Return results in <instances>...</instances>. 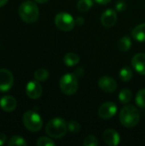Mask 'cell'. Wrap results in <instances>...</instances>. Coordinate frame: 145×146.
I'll return each instance as SVG.
<instances>
[{"label": "cell", "instance_id": "obj_31", "mask_svg": "<svg viewBox=\"0 0 145 146\" xmlns=\"http://www.w3.org/2000/svg\"><path fill=\"white\" fill-rule=\"evenodd\" d=\"M97 3H98L99 4H107L109 3L111 0H96Z\"/></svg>", "mask_w": 145, "mask_h": 146}, {"label": "cell", "instance_id": "obj_27", "mask_svg": "<svg viewBox=\"0 0 145 146\" xmlns=\"http://www.w3.org/2000/svg\"><path fill=\"white\" fill-rule=\"evenodd\" d=\"M126 7V3L123 2V1H120V2L117 3L116 5H115V9H116L117 11H123V10H125Z\"/></svg>", "mask_w": 145, "mask_h": 146}, {"label": "cell", "instance_id": "obj_30", "mask_svg": "<svg viewBox=\"0 0 145 146\" xmlns=\"http://www.w3.org/2000/svg\"><path fill=\"white\" fill-rule=\"evenodd\" d=\"M75 22H76V24H78V25H82V24L84 23V19H83L82 17H79V18L76 19Z\"/></svg>", "mask_w": 145, "mask_h": 146}, {"label": "cell", "instance_id": "obj_19", "mask_svg": "<svg viewBox=\"0 0 145 146\" xmlns=\"http://www.w3.org/2000/svg\"><path fill=\"white\" fill-rule=\"evenodd\" d=\"M34 78L38 81H45L49 78V72L45 68H38L34 72Z\"/></svg>", "mask_w": 145, "mask_h": 146}, {"label": "cell", "instance_id": "obj_15", "mask_svg": "<svg viewBox=\"0 0 145 146\" xmlns=\"http://www.w3.org/2000/svg\"><path fill=\"white\" fill-rule=\"evenodd\" d=\"M133 38L139 42L145 41V23L138 25L132 33Z\"/></svg>", "mask_w": 145, "mask_h": 146}, {"label": "cell", "instance_id": "obj_6", "mask_svg": "<svg viewBox=\"0 0 145 146\" xmlns=\"http://www.w3.org/2000/svg\"><path fill=\"white\" fill-rule=\"evenodd\" d=\"M75 21L73 16L65 12L59 13L55 17V24L56 26L62 31L68 32L71 31L75 26Z\"/></svg>", "mask_w": 145, "mask_h": 146}, {"label": "cell", "instance_id": "obj_9", "mask_svg": "<svg viewBox=\"0 0 145 146\" xmlns=\"http://www.w3.org/2000/svg\"><path fill=\"white\" fill-rule=\"evenodd\" d=\"M42 86L38 80L29 81L26 86V93L31 99H38L42 95Z\"/></svg>", "mask_w": 145, "mask_h": 146}, {"label": "cell", "instance_id": "obj_25", "mask_svg": "<svg viewBox=\"0 0 145 146\" xmlns=\"http://www.w3.org/2000/svg\"><path fill=\"white\" fill-rule=\"evenodd\" d=\"M68 128L72 133H78L80 131V125L76 121H70L68 123Z\"/></svg>", "mask_w": 145, "mask_h": 146}, {"label": "cell", "instance_id": "obj_32", "mask_svg": "<svg viewBox=\"0 0 145 146\" xmlns=\"http://www.w3.org/2000/svg\"><path fill=\"white\" fill-rule=\"evenodd\" d=\"M9 0H0V8L3 7V5H5L7 3H8Z\"/></svg>", "mask_w": 145, "mask_h": 146}, {"label": "cell", "instance_id": "obj_12", "mask_svg": "<svg viewBox=\"0 0 145 146\" xmlns=\"http://www.w3.org/2000/svg\"><path fill=\"white\" fill-rule=\"evenodd\" d=\"M103 141L109 146L118 145L121 141V137L118 132H116L114 129L105 130L103 134Z\"/></svg>", "mask_w": 145, "mask_h": 146}, {"label": "cell", "instance_id": "obj_7", "mask_svg": "<svg viewBox=\"0 0 145 146\" xmlns=\"http://www.w3.org/2000/svg\"><path fill=\"white\" fill-rule=\"evenodd\" d=\"M14 84V77L12 73L7 68L0 69V92H9Z\"/></svg>", "mask_w": 145, "mask_h": 146}, {"label": "cell", "instance_id": "obj_21", "mask_svg": "<svg viewBox=\"0 0 145 146\" xmlns=\"http://www.w3.org/2000/svg\"><path fill=\"white\" fill-rule=\"evenodd\" d=\"M120 78L121 79L122 81L127 82L129 80H131V79L132 78V71L130 68L128 67H125L123 68L121 72H120Z\"/></svg>", "mask_w": 145, "mask_h": 146}, {"label": "cell", "instance_id": "obj_22", "mask_svg": "<svg viewBox=\"0 0 145 146\" xmlns=\"http://www.w3.org/2000/svg\"><path fill=\"white\" fill-rule=\"evenodd\" d=\"M9 146H13V145H21V146H26L27 145L26 141L25 140V139H23L21 136H13L10 138V139L9 140L8 143Z\"/></svg>", "mask_w": 145, "mask_h": 146}, {"label": "cell", "instance_id": "obj_16", "mask_svg": "<svg viewBox=\"0 0 145 146\" xmlns=\"http://www.w3.org/2000/svg\"><path fill=\"white\" fill-rule=\"evenodd\" d=\"M64 63L68 67H73L79 62V56L75 53H67L63 58Z\"/></svg>", "mask_w": 145, "mask_h": 146}, {"label": "cell", "instance_id": "obj_29", "mask_svg": "<svg viewBox=\"0 0 145 146\" xmlns=\"http://www.w3.org/2000/svg\"><path fill=\"white\" fill-rule=\"evenodd\" d=\"M7 141V136L4 133H0V145H3Z\"/></svg>", "mask_w": 145, "mask_h": 146}, {"label": "cell", "instance_id": "obj_23", "mask_svg": "<svg viewBox=\"0 0 145 146\" xmlns=\"http://www.w3.org/2000/svg\"><path fill=\"white\" fill-rule=\"evenodd\" d=\"M136 104L140 108H145V89L140 90L136 96Z\"/></svg>", "mask_w": 145, "mask_h": 146}, {"label": "cell", "instance_id": "obj_3", "mask_svg": "<svg viewBox=\"0 0 145 146\" xmlns=\"http://www.w3.org/2000/svg\"><path fill=\"white\" fill-rule=\"evenodd\" d=\"M19 15L25 22L33 23L38 18L39 10L35 3L32 1H26L21 4L19 8Z\"/></svg>", "mask_w": 145, "mask_h": 146}, {"label": "cell", "instance_id": "obj_13", "mask_svg": "<svg viewBox=\"0 0 145 146\" xmlns=\"http://www.w3.org/2000/svg\"><path fill=\"white\" fill-rule=\"evenodd\" d=\"M17 101L16 99L9 95H6L0 99V107L5 112H12L16 109Z\"/></svg>", "mask_w": 145, "mask_h": 146}, {"label": "cell", "instance_id": "obj_4", "mask_svg": "<svg viewBox=\"0 0 145 146\" xmlns=\"http://www.w3.org/2000/svg\"><path fill=\"white\" fill-rule=\"evenodd\" d=\"M22 121L25 127L32 133L40 131L43 127V121L41 116L32 110H28L24 113L22 116Z\"/></svg>", "mask_w": 145, "mask_h": 146}, {"label": "cell", "instance_id": "obj_20", "mask_svg": "<svg viewBox=\"0 0 145 146\" xmlns=\"http://www.w3.org/2000/svg\"><path fill=\"white\" fill-rule=\"evenodd\" d=\"M92 5H93L92 0H79L77 3V8L79 10L85 12L91 9Z\"/></svg>", "mask_w": 145, "mask_h": 146}, {"label": "cell", "instance_id": "obj_28", "mask_svg": "<svg viewBox=\"0 0 145 146\" xmlns=\"http://www.w3.org/2000/svg\"><path fill=\"white\" fill-rule=\"evenodd\" d=\"M84 74H85V72H84V69L83 68H78L77 70H76V72H75V75H76V77L77 78H81L82 76H84Z\"/></svg>", "mask_w": 145, "mask_h": 146}, {"label": "cell", "instance_id": "obj_11", "mask_svg": "<svg viewBox=\"0 0 145 146\" xmlns=\"http://www.w3.org/2000/svg\"><path fill=\"white\" fill-rule=\"evenodd\" d=\"M117 21V14L116 11L111 9L105 10L101 16V22L103 26L105 27H113Z\"/></svg>", "mask_w": 145, "mask_h": 146}, {"label": "cell", "instance_id": "obj_26", "mask_svg": "<svg viewBox=\"0 0 145 146\" xmlns=\"http://www.w3.org/2000/svg\"><path fill=\"white\" fill-rule=\"evenodd\" d=\"M97 145H98L97 139L92 135L87 136L83 142V145L84 146H97Z\"/></svg>", "mask_w": 145, "mask_h": 146}, {"label": "cell", "instance_id": "obj_18", "mask_svg": "<svg viewBox=\"0 0 145 146\" xmlns=\"http://www.w3.org/2000/svg\"><path fill=\"white\" fill-rule=\"evenodd\" d=\"M132 94L129 89H123L119 94V99L123 104H127L132 100Z\"/></svg>", "mask_w": 145, "mask_h": 146}, {"label": "cell", "instance_id": "obj_24", "mask_svg": "<svg viewBox=\"0 0 145 146\" xmlns=\"http://www.w3.org/2000/svg\"><path fill=\"white\" fill-rule=\"evenodd\" d=\"M37 145L38 146H54L55 142L50 139L48 137H40L37 140Z\"/></svg>", "mask_w": 145, "mask_h": 146}, {"label": "cell", "instance_id": "obj_33", "mask_svg": "<svg viewBox=\"0 0 145 146\" xmlns=\"http://www.w3.org/2000/svg\"><path fill=\"white\" fill-rule=\"evenodd\" d=\"M36 3H45L46 2H48V0H34Z\"/></svg>", "mask_w": 145, "mask_h": 146}, {"label": "cell", "instance_id": "obj_8", "mask_svg": "<svg viewBox=\"0 0 145 146\" xmlns=\"http://www.w3.org/2000/svg\"><path fill=\"white\" fill-rule=\"evenodd\" d=\"M117 112V106L113 102H106L103 104L99 110H98V115L100 118L103 120H109L111 119Z\"/></svg>", "mask_w": 145, "mask_h": 146}, {"label": "cell", "instance_id": "obj_1", "mask_svg": "<svg viewBox=\"0 0 145 146\" xmlns=\"http://www.w3.org/2000/svg\"><path fill=\"white\" fill-rule=\"evenodd\" d=\"M68 124L59 117L51 119L45 127V133L52 139H61L64 137L68 132Z\"/></svg>", "mask_w": 145, "mask_h": 146}, {"label": "cell", "instance_id": "obj_2", "mask_svg": "<svg viewBox=\"0 0 145 146\" xmlns=\"http://www.w3.org/2000/svg\"><path fill=\"white\" fill-rule=\"evenodd\" d=\"M119 117L121 123L127 128L136 127L140 120L138 110L132 105H126L123 107Z\"/></svg>", "mask_w": 145, "mask_h": 146}, {"label": "cell", "instance_id": "obj_10", "mask_svg": "<svg viewBox=\"0 0 145 146\" xmlns=\"http://www.w3.org/2000/svg\"><path fill=\"white\" fill-rule=\"evenodd\" d=\"M99 87L106 92H114L117 88L116 81L109 76H103L98 80Z\"/></svg>", "mask_w": 145, "mask_h": 146}, {"label": "cell", "instance_id": "obj_5", "mask_svg": "<svg viewBox=\"0 0 145 146\" xmlns=\"http://www.w3.org/2000/svg\"><path fill=\"white\" fill-rule=\"evenodd\" d=\"M79 83L75 74H64L60 80V88L61 91L68 96H72L75 94L78 91Z\"/></svg>", "mask_w": 145, "mask_h": 146}, {"label": "cell", "instance_id": "obj_17", "mask_svg": "<svg viewBox=\"0 0 145 146\" xmlns=\"http://www.w3.org/2000/svg\"><path fill=\"white\" fill-rule=\"evenodd\" d=\"M131 46H132V40H131L130 37H128V36L123 37L120 40L119 44H118V48L121 51H127V50H129Z\"/></svg>", "mask_w": 145, "mask_h": 146}, {"label": "cell", "instance_id": "obj_14", "mask_svg": "<svg viewBox=\"0 0 145 146\" xmlns=\"http://www.w3.org/2000/svg\"><path fill=\"white\" fill-rule=\"evenodd\" d=\"M132 65L133 68L140 74L145 75V54H136L132 60Z\"/></svg>", "mask_w": 145, "mask_h": 146}]
</instances>
